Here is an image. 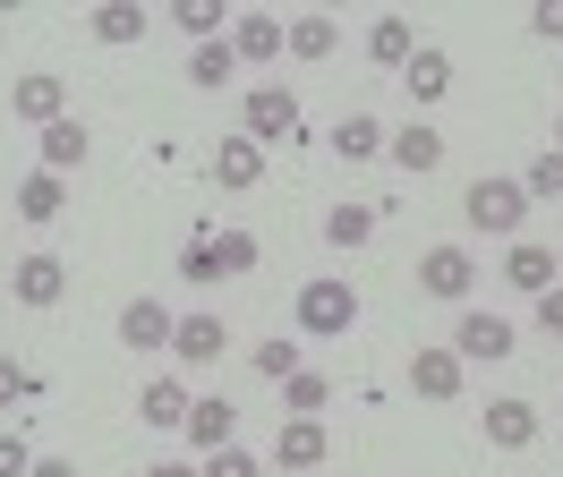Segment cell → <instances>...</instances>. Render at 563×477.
<instances>
[{
  "instance_id": "3957f363",
  "label": "cell",
  "mask_w": 563,
  "mask_h": 477,
  "mask_svg": "<svg viewBox=\"0 0 563 477\" xmlns=\"http://www.w3.org/2000/svg\"><path fill=\"white\" fill-rule=\"evenodd\" d=\"M240 120H247L256 145H290V136H299V95H290V86H247Z\"/></svg>"
},
{
  "instance_id": "30bf717a",
  "label": "cell",
  "mask_w": 563,
  "mask_h": 477,
  "mask_svg": "<svg viewBox=\"0 0 563 477\" xmlns=\"http://www.w3.org/2000/svg\"><path fill=\"white\" fill-rule=\"evenodd\" d=\"M453 350H461V358H512V315H487V307H461V324H453Z\"/></svg>"
},
{
  "instance_id": "cb8c5ba5",
  "label": "cell",
  "mask_w": 563,
  "mask_h": 477,
  "mask_svg": "<svg viewBox=\"0 0 563 477\" xmlns=\"http://www.w3.org/2000/svg\"><path fill=\"white\" fill-rule=\"evenodd\" d=\"M172 26L188 34V43H222V34H231V9H222V0H172Z\"/></svg>"
},
{
  "instance_id": "484cf974",
  "label": "cell",
  "mask_w": 563,
  "mask_h": 477,
  "mask_svg": "<svg viewBox=\"0 0 563 477\" xmlns=\"http://www.w3.org/2000/svg\"><path fill=\"white\" fill-rule=\"evenodd\" d=\"M376 213H385V204H333V213H324V239H333V247H367V239H376Z\"/></svg>"
},
{
  "instance_id": "9a60e30c",
  "label": "cell",
  "mask_w": 563,
  "mask_h": 477,
  "mask_svg": "<svg viewBox=\"0 0 563 477\" xmlns=\"http://www.w3.org/2000/svg\"><path fill=\"white\" fill-rule=\"evenodd\" d=\"M172 324L179 315L163 299H129L120 307V341H129V350H172Z\"/></svg>"
},
{
  "instance_id": "52a82bcc",
  "label": "cell",
  "mask_w": 563,
  "mask_h": 477,
  "mask_svg": "<svg viewBox=\"0 0 563 477\" xmlns=\"http://www.w3.org/2000/svg\"><path fill=\"white\" fill-rule=\"evenodd\" d=\"M60 290H69V265H60V256H18V265H9V299L18 307H60Z\"/></svg>"
},
{
  "instance_id": "ba28073f",
  "label": "cell",
  "mask_w": 563,
  "mask_h": 477,
  "mask_svg": "<svg viewBox=\"0 0 563 477\" xmlns=\"http://www.w3.org/2000/svg\"><path fill=\"white\" fill-rule=\"evenodd\" d=\"M401 95L419 102H444L453 95V52H444V43H419V52H410V60H401Z\"/></svg>"
},
{
  "instance_id": "4fadbf2b",
  "label": "cell",
  "mask_w": 563,
  "mask_h": 477,
  "mask_svg": "<svg viewBox=\"0 0 563 477\" xmlns=\"http://www.w3.org/2000/svg\"><path fill=\"white\" fill-rule=\"evenodd\" d=\"M487 443H495V452H529V443H538V409H529L521 392L487 401Z\"/></svg>"
},
{
  "instance_id": "74e56055",
  "label": "cell",
  "mask_w": 563,
  "mask_h": 477,
  "mask_svg": "<svg viewBox=\"0 0 563 477\" xmlns=\"http://www.w3.org/2000/svg\"><path fill=\"white\" fill-rule=\"evenodd\" d=\"M529 34H547V43H563V0H538V9H529Z\"/></svg>"
},
{
  "instance_id": "8d00e7d4",
  "label": "cell",
  "mask_w": 563,
  "mask_h": 477,
  "mask_svg": "<svg viewBox=\"0 0 563 477\" xmlns=\"http://www.w3.org/2000/svg\"><path fill=\"white\" fill-rule=\"evenodd\" d=\"M26 392H35V375L18 367V358H0V409H9V401H26Z\"/></svg>"
},
{
  "instance_id": "60d3db41",
  "label": "cell",
  "mask_w": 563,
  "mask_h": 477,
  "mask_svg": "<svg viewBox=\"0 0 563 477\" xmlns=\"http://www.w3.org/2000/svg\"><path fill=\"white\" fill-rule=\"evenodd\" d=\"M555 154H563V111H555Z\"/></svg>"
},
{
  "instance_id": "e575fe53",
  "label": "cell",
  "mask_w": 563,
  "mask_h": 477,
  "mask_svg": "<svg viewBox=\"0 0 563 477\" xmlns=\"http://www.w3.org/2000/svg\"><path fill=\"white\" fill-rule=\"evenodd\" d=\"M35 469V452H26V435H9V426H0V477H26Z\"/></svg>"
},
{
  "instance_id": "7c38bea8",
  "label": "cell",
  "mask_w": 563,
  "mask_h": 477,
  "mask_svg": "<svg viewBox=\"0 0 563 477\" xmlns=\"http://www.w3.org/2000/svg\"><path fill=\"white\" fill-rule=\"evenodd\" d=\"M231 52H240V60H282V52H290V26H282L274 9H240V18H231Z\"/></svg>"
},
{
  "instance_id": "d6986e66",
  "label": "cell",
  "mask_w": 563,
  "mask_h": 477,
  "mask_svg": "<svg viewBox=\"0 0 563 477\" xmlns=\"http://www.w3.org/2000/svg\"><path fill=\"white\" fill-rule=\"evenodd\" d=\"M188 401H197V392H188L179 375H145V392H137V418H145V426H188Z\"/></svg>"
},
{
  "instance_id": "4316f807",
  "label": "cell",
  "mask_w": 563,
  "mask_h": 477,
  "mask_svg": "<svg viewBox=\"0 0 563 477\" xmlns=\"http://www.w3.org/2000/svg\"><path fill=\"white\" fill-rule=\"evenodd\" d=\"M188 77H197V86H231V77H240V52H231V34H222V43H197V52H188Z\"/></svg>"
},
{
  "instance_id": "2e32d148",
  "label": "cell",
  "mask_w": 563,
  "mask_h": 477,
  "mask_svg": "<svg viewBox=\"0 0 563 477\" xmlns=\"http://www.w3.org/2000/svg\"><path fill=\"white\" fill-rule=\"evenodd\" d=\"M410 392H419V401H453L461 392V350H410Z\"/></svg>"
},
{
  "instance_id": "d590c367",
  "label": "cell",
  "mask_w": 563,
  "mask_h": 477,
  "mask_svg": "<svg viewBox=\"0 0 563 477\" xmlns=\"http://www.w3.org/2000/svg\"><path fill=\"white\" fill-rule=\"evenodd\" d=\"M538 333L563 341V281H555V290H538Z\"/></svg>"
},
{
  "instance_id": "5bb4252c",
  "label": "cell",
  "mask_w": 563,
  "mask_h": 477,
  "mask_svg": "<svg viewBox=\"0 0 563 477\" xmlns=\"http://www.w3.org/2000/svg\"><path fill=\"white\" fill-rule=\"evenodd\" d=\"M324 452H333L324 418H282V435H274V461H282V469H317Z\"/></svg>"
},
{
  "instance_id": "83f0119b",
  "label": "cell",
  "mask_w": 563,
  "mask_h": 477,
  "mask_svg": "<svg viewBox=\"0 0 563 477\" xmlns=\"http://www.w3.org/2000/svg\"><path fill=\"white\" fill-rule=\"evenodd\" d=\"M95 43H145V9L137 0H103L95 9Z\"/></svg>"
},
{
  "instance_id": "5b68a950",
  "label": "cell",
  "mask_w": 563,
  "mask_h": 477,
  "mask_svg": "<svg viewBox=\"0 0 563 477\" xmlns=\"http://www.w3.org/2000/svg\"><path fill=\"white\" fill-rule=\"evenodd\" d=\"M470 281H478V256H470V247H427V256H419V290H427V299L461 307V299H470Z\"/></svg>"
},
{
  "instance_id": "7402d4cb",
  "label": "cell",
  "mask_w": 563,
  "mask_h": 477,
  "mask_svg": "<svg viewBox=\"0 0 563 477\" xmlns=\"http://www.w3.org/2000/svg\"><path fill=\"white\" fill-rule=\"evenodd\" d=\"M333 154H342V163H376V154H385V120H376V111H351V120L333 129Z\"/></svg>"
},
{
  "instance_id": "f35d334b",
  "label": "cell",
  "mask_w": 563,
  "mask_h": 477,
  "mask_svg": "<svg viewBox=\"0 0 563 477\" xmlns=\"http://www.w3.org/2000/svg\"><path fill=\"white\" fill-rule=\"evenodd\" d=\"M145 477H206V469H197V461H154Z\"/></svg>"
},
{
  "instance_id": "f546056e",
  "label": "cell",
  "mask_w": 563,
  "mask_h": 477,
  "mask_svg": "<svg viewBox=\"0 0 563 477\" xmlns=\"http://www.w3.org/2000/svg\"><path fill=\"white\" fill-rule=\"evenodd\" d=\"M247 358H256V375H265V384H290V375H299V341L265 333V341H256V350H247Z\"/></svg>"
},
{
  "instance_id": "ac0fdd59",
  "label": "cell",
  "mask_w": 563,
  "mask_h": 477,
  "mask_svg": "<svg viewBox=\"0 0 563 477\" xmlns=\"http://www.w3.org/2000/svg\"><path fill=\"white\" fill-rule=\"evenodd\" d=\"M504 281H512V290H529V299H538V290H555V247L512 239V247H504Z\"/></svg>"
},
{
  "instance_id": "ffe728a7",
  "label": "cell",
  "mask_w": 563,
  "mask_h": 477,
  "mask_svg": "<svg viewBox=\"0 0 563 477\" xmlns=\"http://www.w3.org/2000/svg\"><path fill=\"white\" fill-rule=\"evenodd\" d=\"M86 145H95V136H86V120H52V129L35 136V154H43V170H52V179H69V170L86 163Z\"/></svg>"
},
{
  "instance_id": "b9f144b4",
  "label": "cell",
  "mask_w": 563,
  "mask_h": 477,
  "mask_svg": "<svg viewBox=\"0 0 563 477\" xmlns=\"http://www.w3.org/2000/svg\"><path fill=\"white\" fill-rule=\"evenodd\" d=\"M555 281H563V247H555Z\"/></svg>"
},
{
  "instance_id": "8992f818",
  "label": "cell",
  "mask_w": 563,
  "mask_h": 477,
  "mask_svg": "<svg viewBox=\"0 0 563 477\" xmlns=\"http://www.w3.org/2000/svg\"><path fill=\"white\" fill-rule=\"evenodd\" d=\"M222 350H231V324H222L213 307H197V315H179V324H172V358H179V367H213Z\"/></svg>"
},
{
  "instance_id": "603a6c76",
  "label": "cell",
  "mask_w": 563,
  "mask_h": 477,
  "mask_svg": "<svg viewBox=\"0 0 563 477\" xmlns=\"http://www.w3.org/2000/svg\"><path fill=\"white\" fill-rule=\"evenodd\" d=\"M410 52H419L410 18H376V26H367V60H376V68H393V77H401V60H410Z\"/></svg>"
},
{
  "instance_id": "277c9868",
  "label": "cell",
  "mask_w": 563,
  "mask_h": 477,
  "mask_svg": "<svg viewBox=\"0 0 563 477\" xmlns=\"http://www.w3.org/2000/svg\"><path fill=\"white\" fill-rule=\"evenodd\" d=\"M9 111H18V120H26V129L43 136L52 120H69V86H60L52 68H26V77L9 86Z\"/></svg>"
},
{
  "instance_id": "8fae6325",
  "label": "cell",
  "mask_w": 563,
  "mask_h": 477,
  "mask_svg": "<svg viewBox=\"0 0 563 477\" xmlns=\"http://www.w3.org/2000/svg\"><path fill=\"white\" fill-rule=\"evenodd\" d=\"M179 435H188V452L206 461V452H222V443L240 435V409L222 401V392H206V401H188V426H179Z\"/></svg>"
},
{
  "instance_id": "9c48e42d",
  "label": "cell",
  "mask_w": 563,
  "mask_h": 477,
  "mask_svg": "<svg viewBox=\"0 0 563 477\" xmlns=\"http://www.w3.org/2000/svg\"><path fill=\"white\" fill-rule=\"evenodd\" d=\"M256 179H265V145H256V136H222V145H213V188H231V197H247V188H256Z\"/></svg>"
},
{
  "instance_id": "ab89813d",
  "label": "cell",
  "mask_w": 563,
  "mask_h": 477,
  "mask_svg": "<svg viewBox=\"0 0 563 477\" xmlns=\"http://www.w3.org/2000/svg\"><path fill=\"white\" fill-rule=\"evenodd\" d=\"M26 477H77V461H52V452H43V461H35Z\"/></svg>"
},
{
  "instance_id": "d4e9b609",
  "label": "cell",
  "mask_w": 563,
  "mask_h": 477,
  "mask_svg": "<svg viewBox=\"0 0 563 477\" xmlns=\"http://www.w3.org/2000/svg\"><path fill=\"white\" fill-rule=\"evenodd\" d=\"M333 43H342V26H333L324 9H299V18H290V60H324Z\"/></svg>"
},
{
  "instance_id": "f1b7e54d",
  "label": "cell",
  "mask_w": 563,
  "mask_h": 477,
  "mask_svg": "<svg viewBox=\"0 0 563 477\" xmlns=\"http://www.w3.org/2000/svg\"><path fill=\"white\" fill-rule=\"evenodd\" d=\"M324 401H333V384H324L317 367H299V375H290V384H282V409H290V418H317Z\"/></svg>"
},
{
  "instance_id": "44dd1931",
  "label": "cell",
  "mask_w": 563,
  "mask_h": 477,
  "mask_svg": "<svg viewBox=\"0 0 563 477\" xmlns=\"http://www.w3.org/2000/svg\"><path fill=\"white\" fill-rule=\"evenodd\" d=\"M69 213V179H52V170H35V179H18V222H60Z\"/></svg>"
},
{
  "instance_id": "7a4b0ae2",
  "label": "cell",
  "mask_w": 563,
  "mask_h": 477,
  "mask_svg": "<svg viewBox=\"0 0 563 477\" xmlns=\"http://www.w3.org/2000/svg\"><path fill=\"white\" fill-rule=\"evenodd\" d=\"M358 324V290L351 281H299V333L308 341H342Z\"/></svg>"
},
{
  "instance_id": "836d02e7",
  "label": "cell",
  "mask_w": 563,
  "mask_h": 477,
  "mask_svg": "<svg viewBox=\"0 0 563 477\" xmlns=\"http://www.w3.org/2000/svg\"><path fill=\"white\" fill-rule=\"evenodd\" d=\"M213 256H222V273H256V239H247V231H222V239H213Z\"/></svg>"
},
{
  "instance_id": "d6a6232c",
  "label": "cell",
  "mask_w": 563,
  "mask_h": 477,
  "mask_svg": "<svg viewBox=\"0 0 563 477\" xmlns=\"http://www.w3.org/2000/svg\"><path fill=\"white\" fill-rule=\"evenodd\" d=\"M179 281H222V256H213V239H188V247H179Z\"/></svg>"
},
{
  "instance_id": "6da1fadb",
  "label": "cell",
  "mask_w": 563,
  "mask_h": 477,
  "mask_svg": "<svg viewBox=\"0 0 563 477\" xmlns=\"http://www.w3.org/2000/svg\"><path fill=\"white\" fill-rule=\"evenodd\" d=\"M461 222H470V231H487V239H521V222H529L521 179H470V197H461Z\"/></svg>"
},
{
  "instance_id": "e0dca14e",
  "label": "cell",
  "mask_w": 563,
  "mask_h": 477,
  "mask_svg": "<svg viewBox=\"0 0 563 477\" xmlns=\"http://www.w3.org/2000/svg\"><path fill=\"white\" fill-rule=\"evenodd\" d=\"M385 154H393L401 170H419V179H427V170L444 163V129H435V120H410V129L385 136Z\"/></svg>"
},
{
  "instance_id": "4dcf8cb0",
  "label": "cell",
  "mask_w": 563,
  "mask_h": 477,
  "mask_svg": "<svg viewBox=\"0 0 563 477\" xmlns=\"http://www.w3.org/2000/svg\"><path fill=\"white\" fill-rule=\"evenodd\" d=\"M521 197H563V154H555V145L521 170Z\"/></svg>"
},
{
  "instance_id": "1f68e13d",
  "label": "cell",
  "mask_w": 563,
  "mask_h": 477,
  "mask_svg": "<svg viewBox=\"0 0 563 477\" xmlns=\"http://www.w3.org/2000/svg\"><path fill=\"white\" fill-rule=\"evenodd\" d=\"M197 469H206V477H265V461H256V452H240V443H222V452H206Z\"/></svg>"
}]
</instances>
